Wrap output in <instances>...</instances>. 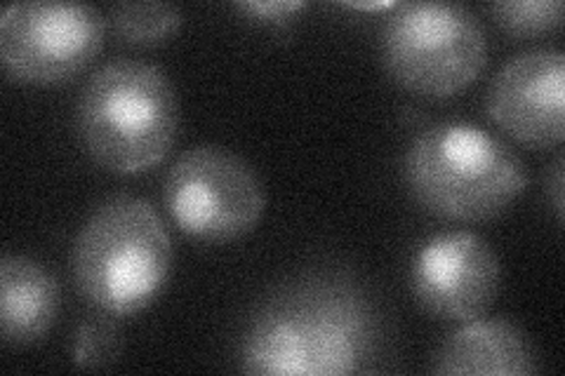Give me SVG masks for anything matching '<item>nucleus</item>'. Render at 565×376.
I'll use <instances>...</instances> for the list:
<instances>
[{"label": "nucleus", "mask_w": 565, "mask_h": 376, "mask_svg": "<svg viewBox=\"0 0 565 376\" xmlns=\"http://www.w3.org/2000/svg\"><path fill=\"white\" fill-rule=\"evenodd\" d=\"M236 8L247 17H253V20L282 24L292 20L297 12H302L307 3H302V0H255V3H238Z\"/></svg>", "instance_id": "obj_15"}, {"label": "nucleus", "mask_w": 565, "mask_h": 376, "mask_svg": "<svg viewBox=\"0 0 565 376\" xmlns=\"http://www.w3.org/2000/svg\"><path fill=\"white\" fill-rule=\"evenodd\" d=\"M436 374L523 376L537 372L530 339L504 318H473L455 330L434 355Z\"/></svg>", "instance_id": "obj_10"}, {"label": "nucleus", "mask_w": 565, "mask_h": 376, "mask_svg": "<svg viewBox=\"0 0 565 376\" xmlns=\"http://www.w3.org/2000/svg\"><path fill=\"white\" fill-rule=\"evenodd\" d=\"M104 33V17L90 6L20 3L0 20V57L14 80L55 85L95 62Z\"/></svg>", "instance_id": "obj_7"}, {"label": "nucleus", "mask_w": 565, "mask_h": 376, "mask_svg": "<svg viewBox=\"0 0 565 376\" xmlns=\"http://www.w3.org/2000/svg\"><path fill=\"white\" fill-rule=\"evenodd\" d=\"M380 322L356 284L316 278L264 303L243 336L241 369L269 376H342L373 369Z\"/></svg>", "instance_id": "obj_1"}, {"label": "nucleus", "mask_w": 565, "mask_h": 376, "mask_svg": "<svg viewBox=\"0 0 565 376\" xmlns=\"http://www.w3.org/2000/svg\"><path fill=\"white\" fill-rule=\"evenodd\" d=\"M180 104L163 68L122 60L87 80L78 104L81 139L97 163L118 174L161 165L170 153Z\"/></svg>", "instance_id": "obj_3"}, {"label": "nucleus", "mask_w": 565, "mask_h": 376, "mask_svg": "<svg viewBox=\"0 0 565 376\" xmlns=\"http://www.w3.org/2000/svg\"><path fill=\"white\" fill-rule=\"evenodd\" d=\"M490 12L507 33L516 39H533V35L552 33L563 22L561 0H519V3H494Z\"/></svg>", "instance_id": "obj_13"}, {"label": "nucleus", "mask_w": 565, "mask_h": 376, "mask_svg": "<svg viewBox=\"0 0 565 376\" xmlns=\"http://www.w3.org/2000/svg\"><path fill=\"white\" fill-rule=\"evenodd\" d=\"M392 78L422 97L446 99L481 76L488 55L476 14L448 3H396L382 33Z\"/></svg>", "instance_id": "obj_5"}, {"label": "nucleus", "mask_w": 565, "mask_h": 376, "mask_svg": "<svg viewBox=\"0 0 565 376\" xmlns=\"http://www.w3.org/2000/svg\"><path fill=\"white\" fill-rule=\"evenodd\" d=\"M74 278L104 315H135L163 292L172 243L158 212L141 198L118 195L102 203L74 245Z\"/></svg>", "instance_id": "obj_4"}, {"label": "nucleus", "mask_w": 565, "mask_h": 376, "mask_svg": "<svg viewBox=\"0 0 565 376\" xmlns=\"http://www.w3.org/2000/svg\"><path fill=\"white\" fill-rule=\"evenodd\" d=\"M109 318H85L71 339V361L83 369H99L116 363L120 353V332Z\"/></svg>", "instance_id": "obj_14"}, {"label": "nucleus", "mask_w": 565, "mask_h": 376, "mask_svg": "<svg viewBox=\"0 0 565 376\" xmlns=\"http://www.w3.org/2000/svg\"><path fill=\"white\" fill-rule=\"evenodd\" d=\"M120 41L132 45H161L182 26V10L170 3H118L109 12Z\"/></svg>", "instance_id": "obj_12"}, {"label": "nucleus", "mask_w": 565, "mask_h": 376, "mask_svg": "<svg viewBox=\"0 0 565 376\" xmlns=\"http://www.w3.org/2000/svg\"><path fill=\"white\" fill-rule=\"evenodd\" d=\"M413 292L429 313L467 322L490 311L500 292V259L471 230L424 240L411 266Z\"/></svg>", "instance_id": "obj_8"}, {"label": "nucleus", "mask_w": 565, "mask_h": 376, "mask_svg": "<svg viewBox=\"0 0 565 376\" xmlns=\"http://www.w3.org/2000/svg\"><path fill=\"white\" fill-rule=\"evenodd\" d=\"M163 201L174 226L201 243L247 236L267 203L255 170L222 147H196L177 158Z\"/></svg>", "instance_id": "obj_6"}, {"label": "nucleus", "mask_w": 565, "mask_h": 376, "mask_svg": "<svg viewBox=\"0 0 565 376\" xmlns=\"http://www.w3.org/2000/svg\"><path fill=\"white\" fill-rule=\"evenodd\" d=\"M60 311V284L45 266L26 257L0 261V330L3 342L24 348L50 332Z\"/></svg>", "instance_id": "obj_11"}, {"label": "nucleus", "mask_w": 565, "mask_h": 376, "mask_svg": "<svg viewBox=\"0 0 565 376\" xmlns=\"http://www.w3.org/2000/svg\"><path fill=\"white\" fill-rule=\"evenodd\" d=\"M405 182L438 217L486 222L519 198L527 176L521 158L498 137L469 122H438L405 153Z\"/></svg>", "instance_id": "obj_2"}, {"label": "nucleus", "mask_w": 565, "mask_h": 376, "mask_svg": "<svg viewBox=\"0 0 565 376\" xmlns=\"http://www.w3.org/2000/svg\"><path fill=\"white\" fill-rule=\"evenodd\" d=\"M488 116L521 144L556 147L565 135V57L540 47L511 60L488 89Z\"/></svg>", "instance_id": "obj_9"}, {"label": "nucleus", "mask_w": 565, "mask_h": 376, "mask_svg": "<svg viewBox=\"0 0 565 376\" xmlns=\"http://www.w3.org/2000/svg\"><path fill=\"white\" fill-rule=\"evenodd\" d=\"M550 191L554 195V210L558 214V219H563V158L558 155L556 163L552 168V179H550Z\"/></svg>", "instance_id": "obj_16"}]
</instances>
